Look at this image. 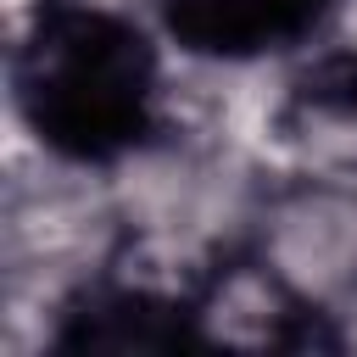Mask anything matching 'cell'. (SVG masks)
<instances>
[{
  "mask_svg": "<svg viewBox=\"0 0 357 357\" xmlns=\"http://www.w3.org/2000/svg\"><path fill=\"white\" fill-rule=\"evenodd\" d=\"M262 262L284 290L335 301L357 290V184L301 178V190L257 206Z\"/></svg>",
  "mask_w": 357,
  "mask_h": 357,
  "instance_id": "cell-1",
  "label": "cell"
}]
</instances>
